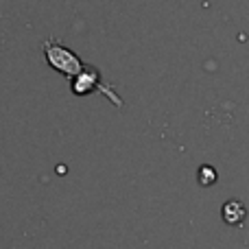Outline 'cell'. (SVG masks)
I'll list each match as a JSON object with an SVG mask.
<instances>
[{
  "mask_svg": "<svg viewBox=\"0 0 249 249\" xmlns=\"http://www.w3.org/2000/svg\"><path fill=\"white\" fill-rule=\"evenodd\" d=\"M46 53H48V64L55 66V68L61 70L64 74H77L79 70H81V64H79V59L70 51H66V48L51 46V44H46Z\"/></svg>",
  "mask_w": 249,
  "mask_h": 249,
  "instance_id": "cell-1",
  "label": "cell"
}]
</instances>
